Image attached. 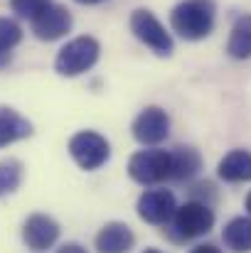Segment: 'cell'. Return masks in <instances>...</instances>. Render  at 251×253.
I'll return each instance as SVG.
<instances>
[{
  "label": "cell",
  "mask_w": 251,
  "mask_h": 253,
  "mask_svg": "<svg viewBox=\"0 0 251 253\" xmlns=\"http://www.w3.org/2000/svg\"><path fill=\"white\" fill-rule=\"evenodd\" d=\"M172 30L182 40H204L214 27V2L212 0H182L170 15Z\"/></svg>",
  "instance_id": "1"
},
{
  "label": "cell",
  "mask_w": 251,
  "mask_h": 253,
  "mask_svg": "<svg viewBox=\"0 0 251 253\" xmlns=\"http://www.w3.org/2000/svg\"><path fill=\"white\" fill-rule=\"evenodd\" d=\"M99 52H101V47L94 37H77L59 49V54L54 59V69L62 77H79L96 64Z\"/></svg>",
  "instance_id": "2"
},
{
  "label": "cell",
  "mask_w": 251,
  "mask_h": 253,
  "mask_svg": "<svg viewBox=\"0 0 251 253\" xmlns=\"http://www.w3.org/2000/svg\"><path fill=\"white\" fill-rule=\"evenodd\" d=\"M212 226H214V211L207 204H202V202H187V204L175 209L172 229L185 241L187 239H200V236L209 234Z\"/></svg>",
  "instance_id": "3"
},
{
  "label": "cell",
  "mask_w": 251,
  "mask_h": 253,
  "mask_svg": "<svg viewBox=\"0 0 251 253\" xmlns=\"http://www.w3.org/2000/svg\"><path fill=\"white\" fill-rule=\"evenodd\" d=\"M170 153L167 150H141L131 158L128 163V174L141 182V184H158V182H165L170 179Z\"/></svg>",
  "instance_id": "4"
},
{
  "label": "cell",
  "mask_w": 251,
  "mask_h": 253,
  "mask_svg": "<svg viewBox=\"0 0 251 253\" xmlns=\"http://www.w3.org/2000/svg\"><path fill=\"white\" fill-rule=\"evenodd\" d=\"M131 30L133 35L146 44L151 47L155 54L160 57H167L172 52V37L165 27L160 25V20L151 12V10H136L131 15Z\"/></svg>",
  "instance_id": "5"
},
{
  "label": "cell",
  "mask_w": 251,
  "mask_h": 253,
  "mask_svg": "<svg viewBox=\"0 0 251 253\" xmlns=\"http://www.w3.org/2000/svg\"><path fill=\"white\" fill-rule=\"evenodd\" d=\"M69 153L74 163L84 169H99L111 155L108 140L94 130H82L69 140Z\"/></svg>",
  "instance_id": "6"
},
{
  "label": "cell",
  "mask_w": 251,
  "mask_h": 253,
  "mask_svg": "<svg viewBox=\"0 0 251 253\" xmlns=\"http://www.w3.org/2000/svg\"><path fill=\"white\" fill-rule=\"evenodd\" d=\"M175 209H177V202L170 189H148L138 199V216L153 226H163L167 221H172Z\"/></svg>",
  "instance_id": "7"
},
{
  "label": "cell",
  "mask_w": 251,
  "mask_h": 253,
  "mask_svg": "<svg viewBox=\"0 0 251 253\" xmlns=\"http://www.w3.org/2000/svg\"><path fill=\"white\" fill-rule=\"evenodd\" d=\"M170 133V118L163 108L148 106L141 111V116L133 121V138L143 145H158L163 143Z\"/></svg>",
  "instance_id": "8"
},
{
  "label": "cell",
  "mask_w": 251,
  "mask_h": 253,
  "mask_svg": "<svg viewBox=\"0 0 251 253\" xmlns=\"http://www.w3.org/2000/svg\"><path fill=\"white\" fill-rule=\"evenodd\" d=\"M69 30H72V15H69V10L62 7V5H54V2L40 17L32 20V32L42 42H54V40L64 37Z\"/></svg>",
  "instance_id": "9"
},
{
  "label": "cell",
  "mask_w": 251,
  "mask_h": 253,
  "mask_svg": "<svg viewBox=\"0 0 251 253\" xmlns=\"http://www.w3.org/2000/svg\"><path fill=\"white\" fill-rule=\"evenodd\" d=\"M59 239V224L47 214H32L22 226V241L32 251H45Z\"/></svg>",
  "instance_id": "10"
},
{
  "label": "cell",
  "mask_w": 251,
  "mask_h": 253,
  "mask_svg": "<svg viewBox=\"0 0 251 253\" xmlns=\"http://www.w3.org/2000/svg\"><path fill=\"white\" fill-rule=\"evenodd\" d=\"M133 244H136V236H133L131 226H126L121 221H111L96 234V251L99 253H128L133 249Z\"/></svg>",
  "instance_id": "11"
},
{
  "label": "cell",
  "mask_w": 251,
  "mask_h": 253,
  "mask_svg": "<svg viewBox=\"0 0 251 253\" xmlns=\"http://www.w3.org/2000/svg\"><path fill=\"white\" fill-rule=\"evenodd\" d=\"M32 133V123L27 118H22L17 111L0 106V148L17 143L22 138H27Z\"/></svg>",
  "instance_id": "12"
},
{
  "label": "cell",
  "mask_w": 251,
  "mask_h": 253,
  "mask_svg": "<svg viewBox=\"0 0 251 253\" xmlns=\"http://www.w3.org/2000/svg\"><path fill=\"white\" fill-rule=\"evenodd\" d=\"M219 177L227 182H249L251 179V153L247 150H232L219 163Z\"/></svg>",
  "instance_id": "13"
},
{
  "label": "cell",
  "mask_w": 251,
  "mask_h": 253,
  "mask_svg": "<svg viewBox=\"0 0 251 253\" xmlns=\"http://www.w3.org/2000/svg\"><path fill=\"white\" fill-rule=\"evenodd\" d=\"M170 179H192L202 169V158L195 148H175L170 150Z\"/></svg>",
  "instance_id": "14"
},
{
  "label": "cell",
  "mask_w": 251,
  "mask_h": 253,
  "mask_svg": "<svg viewBox=\"0 0 251 253\" xmlns=\"http://www.w3.org/2000/svg\"><path fill=\"white\" fill-rule=\"evenodd\" d=\"M222 241L227 249L234 253H251V219L249 216H237L232 219L224 231H222Z\"/></svg>",
  "instance_id": "15"
},
{
  "label": "cell",
  "mask_w": 251,
  "mask_h": 253,
  "mask_svg": "<svg viewBox=\"0 0 251 253\" xmlns=\"http://www.w3.org/2000/svg\"><path fill=\"white\" fill-rule=\"evenodd\" d=\"M227 52L234 59H249L251 57V15H242L229 35Z\"/></svg>",
  "instance_id": "16"
},
{
  "label": "cell",
  "mask_w": 251,
  "mask_h": 253,
  "mask_svg": "<svg viewBox=\"0 0 251 253\" xmlns=\"http://www.w3.org/2000/svg\"><path fill=\"white\" fill-rule=\"evenodd\" d=\"M22 174H25V168L20 160H15V158L0 160V197L12 194L22 184Z\"/></svg>",
  "instance_id": "17"
},
{
  "label": "cell",
  "mask_w": 251,
  "mask_h": 253,
  "mask_svg": "<svg viewBox=\"0 0 251 253\" xmlns=\"http://www.w3.org/2000/svg\"><path fill=\"white\" fill-rule=\"evenodd\" d=\"M20 40H22L20 25L10 17H0V64L10 57V52L20 44Z\"/></svg>",
  "instance_id": "18"
},
{
  "label": "cell",
  "mask_w": 251,
  "mask_h": 253,
  "mask_svg": "<svg viewBox=\"0 0 251 253\" xmlns=\"http://www.w3.org/2000/svg\"><path fill=\"white\" fill-rule=\"evenodd\" d=\"M52 5V0H10V7H12V12H17L20 17H25V20H35V17H40L47 7Z\"/></svg>",
  "instance_id": "19"
},
{
  "label": "cell",
  "mask_w": 251,
  "mask_h": 253,
  "mask_svg": "<svg viewBox=\"0 0 251 253\" xmlns=\"http://www.w3.org/2000/svg\"><path fill=\"white\" fill-rule=\"evenodd\" d=\"M57 253H86V249L79 244H64L62 249H57Z\"/></svg>",
  "instance_id": "20"
},
{
  "label": "cell",
  "mask_w": 251,
  "mask_h": 253,
  "mask_svg": "<svg viewBox=\"0 0 251 253\" xmlns=\"http://www.w3.org/2000/svg\"><path fill=\"white\" fill-rule=\"evenodd\" d=\"M190 253H222L217 246H212V244H200V246H195Z\"/></svg>",
  "instance_id": "21"
},
{
  "label": "cell",
  "mask_w": 251,
  "mask_h": 253,
  "mask_svg": "<svg viewBox=\"0 0 251 253\" xmlns=\"http://www.w3.org/2000/svg\"><path fill=\"white\" fill-rule=\"evenodd\" d=\"M77 2H84V5H94V2H101V0H77Z\"/></svg>",
  "instance_id": "22"
},
{
  "label": "cell",
  "mask_w": 251,
  "mask_h": 253,
  "mask_svg": "<svg viewBox=\"0 0 251 253\" xmlns=\"http://www.w3.org/2000/svg\"><path fill=\"white\" fill-rule=\"evenodd\" d=\"M247 211L251 214V192H249V197H247Z\"/></svg>",
  "instance_id": "23"
},
{
  "label": "cell",
  "mask_w": 251,
  "mask_h": 253,
  "mask_svg": "<svg viewBox=\"0 0 251 253\" xmlns=\"http://www.w3.org/2000/svg\"><path fill=\"white\" fill-rule=\"evenodd\" d=\"M143 253H163V251H158V249H146Z\"/></svg>",
  "instance_id": "24"
}]
</instances>
